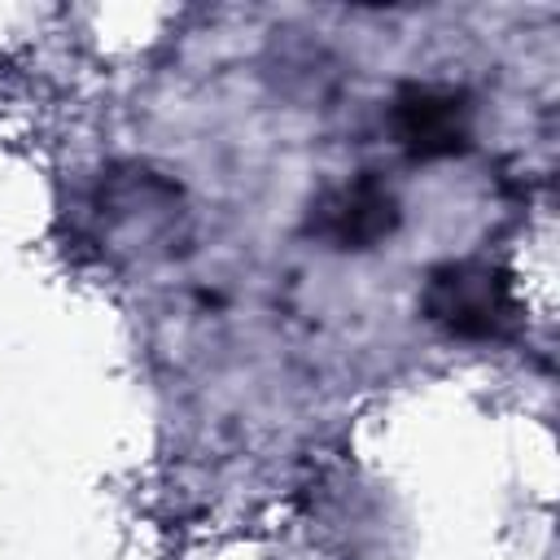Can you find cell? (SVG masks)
<instances>
[{"label":"cell","instance_id":"6da1fadb","mask_svg":"<svg viewBox=\"0 0 560 560\" xmlns=\"http://www.w3.org/2000/svg\"><path fill=\"white\" fill-rule=\"evenodd\" d=\"M420 311L451 337H468V341L503 337L521 319L512 276L481 258H459V262L433 267L424 280V293H420Z\"/></svg>","mask_w":560,"mask_h":560},{"label":"cell","instance_id":"7a4b0ae2","mask_svg":"<svg viewBox=\"0 0 560 560\" xmlns=\"http://www.w3.org/2000/svg\"><path fill=\"white\" fill-rule=\"evenodd\" d=\"M402 223V201L376 171H359L346 184L328 188L311 206V236L328 241L332 249H372L389 241Z\"/></svg>","mask_w":560,"mask_h":560},{"label":"cell","instance_id":"3957f363","mask_svg":"<svg viewBox=\"0 0 560 560\" xmlns=\"http://www.w3.org/2000/svg\"><path fill=\"white\" fill-rule=\"evenodd\" d=\"M394 136L398 144L420 158H455L468 149L472 136V105L464 92L455 88H438V83H407L394 96Z\"/></svg>","mask_w":560,"mask_h":560}]
</instances>
